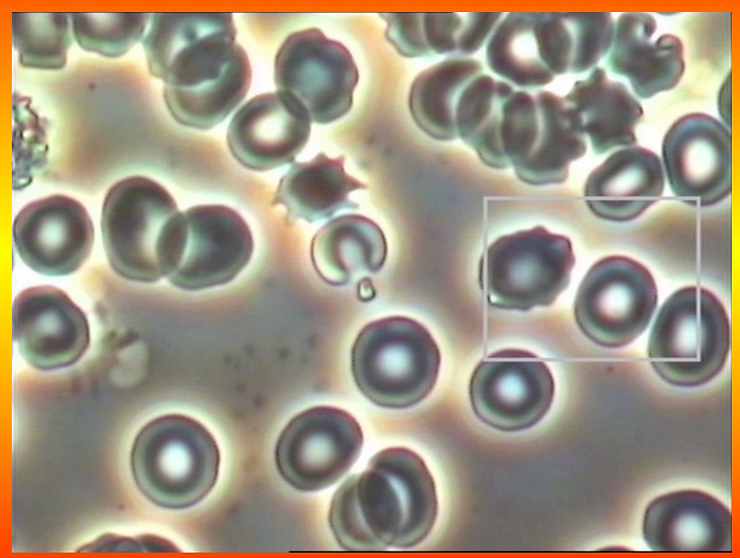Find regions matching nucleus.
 <instances>
[{"label": "nucleus", "mask_w": 740, "mask_h": 558, "mask_svg": "<svg viewBox=\"0 0 740 558\" xmlns=\"http://www.w3.org/2000/svg\"><path fill=\"white\" fill-rule=\"evenodd\" d=\"M343 155L330 158L318 153L307 162H296L280 179L271 204L283 205L285 222L298 219L313 223L333 216L343 209H357L349 194L367 186L344 169Z\"/></svg>", "instance_id": "412c9836"}, {"label": "nucleus", "mask_w": 740, "mask_h": 558, "mask_svg": "<svg viewBox=\"0 0 740 558\" xmlns=\"http://www.w3.org/2000/svg\"><path fill=\"white\" fill-rule=\"evenodd\" d=\"M13 243L21 260L47 276H65L88 259L94 226L76 199L55 194L24 206L14 219Z\"/></svg>", "instance_id": "2eb2a0df"}, {"label": "nucleus", "mask_w": 740, "mask_h": 558, "mask_svg": "<svg viewBox=\"0 0 740 558\" xmlns=\"http://www.w3.org/2000/svg\"><path fill=\"white\" fill-rule=\"evenodd\" d=\"M437 511L435 483L423 459L410 449L391 447L335 492L329 524L346 551L409 549L429 535Z\"/></svg>", "instance_id": "f03ea898"}, {"label": "nucleus", "mask_w": 740, "mask_h": 558, "mask_svg": "<svg viewBox=\"0 0 740 558\" xmlns=\"http://www.w3.org/2000/svg\"><path fill=\"white\" fill-rule=\"evenodd\" d=\"M539 129V112L535 95L514 91L503 107L500 142L505 159L514 171L531 154Z\"/></svg>", "instance_id": "c756f323"}, {"label": "nucleus", "mask_w": 740, "mask_h": 558, "mask_svg": "<svg viewBox=\"0 0 740 558\" xmlns=\"http://www.w3.org/2000/svg\"><path fill=\"white\" fill-rule=\"evenodd\" d=\"M179 549L170 541L154 535L136 538L104 534L93 542L78 549V552H177Z\"/></svg>", "instance_id": "7c9ffc66"}, {"label": "nucleus", "mask_w": 740, "mask_h": 558, "mask_svg": "<svg viewBox=\"0 0 740 558\" xmlns=\"http://www.w3.org/2000/svg\"><path fill=\"white\" fill-rule=\"evenodd\" d=\"M151 13H70L72 33L80 48L107 58L125 55L142 41Z\"/></svg>", "instance_id": "cd10ccee"}, {"label": "nucleus", "mask_w": 740, "mask_h": 558, "mask_svg": "<svg viewBox=\"0 0 740 558\" xmlns=\"http://www.w3.org/2000/svg\"><path fill=\"white\" fill-rule=\"evenodd\" d=\"M539 129L533 150L515 174L528 185L545 186L565 182L569 166L587 150L580 118L564 97L550 91L534 94Z\"/></svg>", "instance_id": "5701e85b"}, {"label": "nucleus", "mask_w": 740, "mask_h": 558, "mask_svg": "<svg viewBox=\"0 0 740 558\" xmlns=\"http://www.w3.org/2000/svg\"><path fill=\"white\" fill-rule=\"evenodd\" d=\"M184 213V234L178 260L168 281L181 290L199 291L231 282L251 260L250 227L234 209L204 204Z\"/></svg>", "instance_id": "ddd939ff"}, {"label": "nucleus", "mask_w": 740, "mask_h": 558, "mask_svg": "<svg viewBox=\"0 0 740 558\" xmlns=\"http://www.w3.org/2000/svg\"><path fill=\"white\" fill-rule=\"evenodd\" d=\"M358 80L350 51L319 28L291 33L275 56L277 89L294 96L317 124L334 122L350 111Z\"/></svg>", "instance_id": "1a4fd4ad"}, {"label": "nucleus", "mask_w": 740, "mask_h": 558, "mask_svg": "<svg viewBox=\"0 0 740 558\" xmlns=\"http://www.w3.org/2000/svg\"><path fill=\"white\" fill-rule=\"evenodd\" d=\"M574 265L570 239L536 226L492 242L480 259L479 283L490 306L526 312L552 305Z\"/></svg>", "instance_id": "0eeeda50"}, {"label": "nucleus", "mask_w": 740, "mask_h": 558, "mask_svg": "<svg viewBox=\"0 0 740 558\" xmlns=\"http://www.w3.org/2000/svg\"><path fill=\"white\" fill-rule=\"evenodd\" d=\"M642 533L654 552H732V515L727 506L700 490H679L652 500Z\"/></svg>", "instance_id": "f3484780"}, {"label": "nucleus", "mask_w": 740, "mask_h": 558, "mask_svg": "<svg viewBox=\"0 0 740 558\" xmlns=\"http://www.w3.org/2000/svg\"><path fill=\"white\" fill-rule=\"evenodd\" d=\"M107 260L120 277L154 283L174 270L184 234V213L169 191L145 176H130L107 191L101 211Z\"/></svg>", "instance_id": "7ed1b4c3"}, {"label": "nucleus", "mask_w": 740, "mask_h": 558, "mask_svg": "<svg viewBox=\"0 0 740 558\" xmlns=\"http://www.w3.org/2000/svg\"><path fill=\"white\" fill-rule=\"evenodd\" d=\"M486 61L495 74L519 87H542L554 79L540 59L534 12H511L497 24L487 43Z\"/></svg>", "instance_id": "a878e982"}, {"label": "nucleus", "mask_w": 740, "mask_h": 558, "mask_svg": "<svg viewBox=\"0 0 740 558\" xmlns=\"http://www.w3.org/2000/svg\"><path fill=\"white\" fill-rule=\"evenodd\" d=\"M440 351L428 329L405 316L368 323L351 350V371L361 393L372 403L404 409L425 399L440 368Z\"/></svg>", "instance_id": "39448f33"}, {"label": "nucleus", "mask_w": 740, "mask_h": 558, "mask_svg": "<svg viewBox=\"0 0 740 558\" xmlns=\"http://www.w3.org/2000/svg\"><path fill=\"white\" fill-rule=\"evenodd\" d=\"M11 29L22 67L40 70L65 67L73 41L70 13L13 12Z\"/></svg>", "instance_id": "bb28decb"}, {"label": "nucleus", "mask_w": 740, "mask_h": 558, "mask_svg": "<svg viewBox=\"0 0 740 558\" xmlns=\"http://www.w3.org/2000/svg\"><path fill=\"white\" fill-rule=\"evenodd\" d=\"M362 445L361 427L351 414L331 406L312 407L296 415L281 432L276 466L295 489L317 491L349 470Z\"/></svg>", "instance_id": "9d476101"}, {"label": "nucleus", "mask_w": 740, "mask_h": 558, "mask_svg": "<svg viewBox=\"0 0 740 558\" xmlns=\"http://www.w3.org/2000/svg\"><path fill=\"white\" fill-rule=\"evenodd\" d=\"M232 13H153L142 46L149 72L182 126L209 130L245 98L252 69Z\"/></svg>", "instance_id": "f257e3e1"}, {"label": "nucleus", "mask_w": 740, "mask_h": 558, "mask_svg": "<svg viewBox=\"0 0 740 558\" xmlns=\"http://www.w3.org/2000/svg\"><path fill=\"white\" fill-rule=\"evenodd\" d=\"M665 175L653 151L629 146L612 153L588 176L584 197L598 218L627 222L642 215L663 194Z\"/></svg>", "instance_id": "a211bd4d"}, {"label": "nucleus", "mask_w": 740, "mask_h": 558, "mask_svg": "<svg viewBox=\"0 0 740 558\" xmlns=\"http://www.w3.org/2000/svg\"><path fill=\"white\" fill-rule=\"evenodd\" d=\"M658 303L656 282L640 262L611 255L595 262L581 281L574 317L581 332L605 348L626 346L648 327Z\"/></svg>", "instance_id": "6e6552de"}, {"label": "nucleus", "mask_w": 740, "mask_h": 558, "mask_svg": "<svg viewBox=\"0 0 740 558\" xmlns=\"http://www.w3.org/2000/svg\"><path fill=\"white\" fill-rule=\"evenodd\" d=\"M730 349V323L711 291L685 286L662 304L648 340L654 371L678 387L708 383L723 369Z\"/></svg>", "instance_id": "423d86ee"}, {"label": "nucleus", "mask_w": 740, "mask_h": 558, "mask_svg": "<svg viewBox=\"0 0 740 558\" xmlns=\"http://www.w3.org/2000/svg\"><path fill=\"white\" fill-rule=\"evenodd\" d=\"M12 337L32 367L51 371L78 362L90 345L83 310L62 290L35 286L20 292L12 306Z\"/></svg>", "instance_id": "4468645a"}, {"label": "nucleus", "mask_w": 740, "mask_h": 558, "mask_svg": "<svg viewBox=\"0 0 740 558\" xmlns=\"http://www.w3.org/2000/svg\"><path fill=\"white\" fill-rule=\"evenodd\" d=\"M564 99L577 112L597 155L637 143L635 127L643 108L623 83L608 79L603 68L595 67L576 81Z\"/></svg>", "instance_id": "4be33fe9"}, {"label": "nucleus", "mask_w": 740, "mask_h": 558, "mask_svg": "<svg viewBox=\"0 0 740 558\" xmlns=\"http://www.w3.org/2000/svg\"><path fill=\"white\" fill-rule=\"evenodd\" d=\"M515 90L487 74L474 78L462 91L456 106L458 137L493 169H506L500 142L503 107Z\"/></svg>", "instance_id": "393cba45"}, {"label": "nucleus", "mask_w": 740, "mask_h": 558, "mask_svg": "<svg viewBox=\"0 0 740 558\" xmlns=\"http://www.w3.org/2000/svg\"><path fill=\"white\" fill-rule=\"evenodd\" d=\"M310 257L318 276L335 287L378 273L387 258L382 229L359 214L337 216L313 236Z\"/></svg>", "instance_id": "aec40b11"}, {"label": "nucleus", "mask_w": 740, "mask_h": 558, "mask_svg": "<svg viewBox=\"0 0 740 558\" xmlns=\"http://www.w3.org/2000/svg\"><path fill=\"white\" fill-rule=\"evenodd\" d=\"M220 452L209 430L182 414L149 421L136 435L130 469L139 491L154 505L185 509L199 503L214 487Z\"/></svg>", "instance_id": "20e7f679"}, {"label": "nucleus", "mask_w": 740, "mask_h": 558, "mask_svg": "<svg viewBox=\"0 0 740 558\" xmlns=\"http://www.w3.org/2000/svg\"><path fill=\"white\" fill-rule=\"evenodd\" d=\"M732 140L727 126L704 113L680 117L666 132L662 159L669 186L683 202L713 206L731 193Z\"/></svg>", "instance_id": "f8f14e48"}, {"label": "nucleus", "mask_w": 740, "mask_h": 558, "mask_svg": "<svg viewBox=\"0 0 740 558\" xmlns=\"http://www.w3.org/2000/svg\"><path fill=\"white\" fill-rule=\"evenodd\" d=\"M311 119L292 95L275 91L248 100L233 116L226 141L243 167L268 171L294 162L306 146Z\"/></svg>", "instance_id": "dca6fc26"}, {"label": "nucleus", "mask_w": 740, "mask_h": 558, "mask_svg": "<svg viewBox=\"0 0 740 558\" xmlns=\"http://www.w3.org/2000/svg\"><path fill=\"white\" fill-rule=\"evenodd\" d=\"M656 27L650 14H621L607 59L609 68L626 77L642 99L673 89L685 70L681 40L672 34L653 40Z\"/></svg>", "instance_id": "6ab92c4d"}, {"label": "nucleus", "mask_w": 740, "mask_h": 558, "mask_svg": "<svg viewBox=\"0 0 740 558\" xmlns=\"http://www.w3.org/2000/svg\"><path fill=\"white\" fill-rule=\"evenodd\" d=\"M552 373L535 354L516 348L491 353L472 373L469 396L475 415L505 432L528 429L551 407Z\"/></svg>", "instance_id": "9b49d317"}, {"label": "nucleus", "mask_w": 740, "mask_h": 558, "mask_svg": "<svg viewBox=\"0 0 740 558\" xmlns=\"http://www.w3.org/2000/svg\"><path fill=\"white\" fill-rule=\"evenodd\" d=\"M12 187L22 190L46 165L49 146L45 120L31 107V99L13 94Z\"/></svg>", "instance_id": "c85d7f7f"}, {"label": "nucleus", "mask_w": 740, "mask_h": 558, "mask_svg": "<svg viewBox=\"0 0 740 558\" xmlns=\"http://www.w3.org/2000/svg\"><path fill=\"white\" fill-rule=\"evenodd\" d=\"M375 289L369 278H362L358 284V297L362 301H369L375 297Z\"/></svg>", "instance_id": "2f4dec72"}, {"label": "nucleus", "mask_w": 740, "mask_h": 558, "mask_svg": "<svg viewBox=\"0 0 740 558\" xmlns=\"http://www.w3.org/2000/svg\"><path fill=\"white\" fill-rule=\"evenodd\" d=\"M483 74L474 58H448L417 75L411 84L408 107L416 125L438 141L458 138L455 112L464 88Z\"/></svg>", "instance_id": "b1692460"}]
</instances>
